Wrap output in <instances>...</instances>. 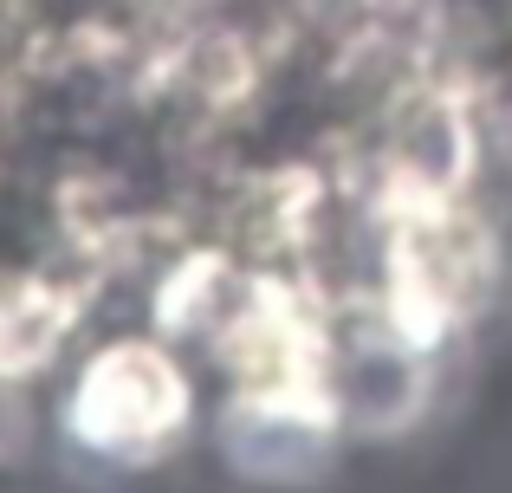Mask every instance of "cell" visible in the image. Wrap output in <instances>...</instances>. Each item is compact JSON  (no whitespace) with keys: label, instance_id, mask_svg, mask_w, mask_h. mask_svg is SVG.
<instances>
[{"label":"cell","instance_id":"6da1fadb","mask_svg":"<svg viewBox=\"0 0 512 493\" xmlns=\"http://www.w3.org/2000/svg\"><path fill=\"white\" fill-rule=\"evenodd\" d=\"M59 435L104 474H150L195 435V377L156 338H111L72 370Z\"/></svg>","mask_w":512,"mask_h":493}]
</instances>
